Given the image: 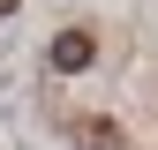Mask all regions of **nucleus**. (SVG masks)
<instances>
[{
	"label": "nucleus",
	"instance_id": "f257e3e1",
	"mask_svg": "<svg viewBox=\"0 0 158 150\" xmlns=\"http://www.w3.org/2000/svg\"><path fill=\"white\" fill-rule=\"evenodd\" d=\"M98 60V38L90 30H60V38H53V68H60V75H83Z\"/></svg>",
	"mask_w": 158,
	"mask_h": 150
},
{
	"label": "nucleus",
	"instance_id": "f03ea898",
	"mask_svg": "<svg viewBox=\"0 0 158 150\" xmlns=\"http://www.w3.org/2000/svg\"><path fill=\"white\" fill-rule=\"evenodd\" d=\"M75 143H83V150H128V143H121V128L98 120V112H90V120H75Z\"/></svg>",
	"mask_w": 158,
	"mask_h": 150
},
{
	"label": "nucleus",
	"instance_id": "7ed1b4c3",
	"mask_svg": "<svg viewBox=\"0 0 158 150\" xmlns=\"http://www.w3.org/2000/svg\"><path fill=\"white\" fill-rule=\"evenodd\" d=\"M0 15H15V0H0Z\"/></svg>",
	"mask_w": 158,
	"mask_h": 150
}]
</instances>
